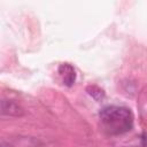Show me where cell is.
Here are the masks:
<instances>
[{
  "label": "cell",
  "instance_id": "6da1fadb",
  "mask_svg": "<svg viewBox=\"0 0 147 147\" xmlns=\"http://www.w3.org/2000/svg\"><path fill=\"white\" fill-rule=\"evenodd\" d=\"M99 116L103 129L110 134L127 132L133 125V115L126 107L108 106L100 111Z\"/></svg>",
  "mask_w": 147,
  "mask_h": 147
},
{
  "label": "cell",
  "instance_id": "7a4b0ae2",
  "mask_svg": "<svg viewBox=\"0 0 147 147\" xmlns=\"http://www.w3.org/2000/svg\"><path fill=\"white\" fill-rule=\"evenodd\" d=\"M1 114L10 117H21L24 115V108L14 100L2 99L0 105Z\"/></svg>",
  "mask_w": 147,
  "mask_h": 147
},
{
  "label": "cell",
  "instance_id": "3957f363",
  "mask_svg": "<svg viewBox=\"0 0 147 147\" xmlns=\"http://www.w3.org/2000/svg\"><path fill=\"white\" fill-rule=\"evenodd\" d=\"M59 74L62 78V82L67 86H72L76 80V71L74 67L69 63H62L59 67Z\"/></svg>",
  "mask_w": 147,
  "mask_h": 147
},
{
  "label": "cell",
  "instance_id": "277c9868",
  "mask_svg": "<svg viewBox=\"0 0 147 147\" xmlns=\"http://www.w3.org/2000/svg\"><path fill=\"white\" fill-rule=\"evenodd\" d=\"M87 92H88V94H90L92 98H94V99L98 100V101H100V100L105 96V92H103L100 87H98V86H95V85L88 86V87H87Z\"/></svg>",
  "mask_w": 147,
  "mask_h": 147
}]
</instances>
